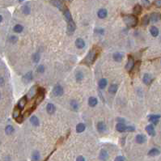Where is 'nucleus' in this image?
<instances>
[{
    "label": "nucleus",
    "instance_id": "obj_47",
    "mask_svg": "<svg viewBox=\"0 0 161 161\" xmlns=\"http://www.w3.org/2000/svg\"><path fill=\"white\" fill-rule=\"evenodd\" d=\"M76 161H85V160H84V158L83 157V156H79V157L77 158Z\"/></svg>",
    "mask_w": 161,
    "mask_h": 161
},
{
    "label": "nucleus",
    "instance_id": "obj_25",
    "mask_svg": "<svg viewBox=\"0 0 161 161\" xmlns=\"http://www.w3.org/2000/svg\"><path fill=\"white\" fill-rule=\"evenodd\" d=\"M12 115H13V117L15 119L18 118L19 117H20V109H19L18 107H15V109H14V111H13Z\"/></svg>",
    "mask_w": 161,
    "mask_h": 161
},
{
    "label": "nucleus",
    "instance_id": "obj_37",
    "mask_svg": "<svg viewBox=\"0 0 161 161\" xmlns=\"http://www.w3.org/2000/svg\"><path fill=\"white\" fill-rule=\"evenodd\" d=\"M22 11H23L24 14L28 15V14L30 13V7L28 6V5H24V6L22 7Z\"/></svg>",
    "mask_w": 161,
    "mask_h": 161
},
{
    "label": "nucleus",
    "instance_id": "obj_30",
    "mask_svg": "<svg viewBox=\"0 0 161 161\" xmlns=\"http://www.w3.org/2000/svg\"><path fill=\"white\" fill-rule=\"evenodd\" d=\"M106 85H107V80L105 79H102L100 80V82H99V87L100 88H101V89H104V88H105V87H106Z\"/></svg>",
    "mask_w": 161,
    "mask_h": 161
},
{
    "label": "nucleus",
    "instance_id": "obj_46",
    "mask_svg": "<svg viewBox=\"0 0 161 161\" xmlns=\"http://www.w3.org/2000/svg\"><path fill=\"white\" fill-rule=\"evenodd\" d=\"M4 85V79L3 78L0 76V87H2V86Z\"/></svg>",
    "mask_w": 161,
    "mask_h": 161
},
{
    "label": "nucleus",
    "instance_id": "obj_23",
    "mask_svg": "<svg viewBox=\"0 0 161 161\" xmlns=\"http://www.w3.org/2000/svg\"><path fill=\"white\" fill-rule=\"evenodd\" d=\"M122 54H121V53H115L114 54H113V59H114L116 62H121V60H122Z\"/></svg>",
    "mask_w": 161,
    "mask_h": 161
},
{
    "label": "nucleus",
    "instance_id": "obj_26",
    "mask_svg": "<svg viewBox=\"0 0 161 161\" xmlns=\"http://www.w3.org/2000/svg\"><path fill=\"white\" fill-rule=\"evenodd\" d=\"M30 121H31V123L32 125H33L34 126H39V120H38V118L36 116H32L31 118H30Z\"/></svg>",
    "mask_w": 161,
    "mask_h": 161
},
{
    "label": "nucleus",
    "instance_id": "obj_21",
    "mask_svg": "<svg viewBox=\"0 0 161 161\" xmlns=\"http://www.w3.org/2000/svg\"><path fill=\"white\" fill-rule=\"evenodd\" d=\"M97 103H98V101H97L96 98H95V97H90L89 100H88V104H89L91 107L96 106Z\"/></svg>",
    "mask_w": 161,
    "mask_h": 161
},
{
    "label": "nucleus",
    "instance_id": "obj_38",
    "mask_svg": "<svg viewBox=\"0 0 161 161\" xmlns=\"http://www.w3.org/2000/svg\"><path fill=\"white\" fill-rule=\"evenodd\" d=\"M141 12H142V7H141L140 5H135L134 8V12L135 14H139Z\"/></svg>",
    "mask_w": 161,
    "mask_h": 161
},
{
    "label": "nucleus",
    "instance_id": "obj_18",
    "mask_svg": "<svg viewBox=\"0 0 161 161\" xmlns=\"http://www.w3.org/2000/svg\"><path fill=\"white\" fill-rule=\"evenodd\" d=\"M46 109H47V112L49 114H53L54 112H55V106L53 104H48L46 106Z\"/></svg>",
    "mask_w": 161,
    "mask_h": 161
},
{
    "label": "nucleus",
    "instance_id": "obj_17",
    "mask_svg": "<svg viewBox=\"0 0 161 161\" xmlns=\"http://www.w3.org/2000/svg\"><path fill=\"white\" fill-rule=\"evenodd\" d=\"M64 16H65V19H66V22H67V23L72 21V16H71V12H69V10L66 9V10L64 11Z\"/></svg>",
    "mask_w": 161,
    "mask_h": 161
},
{
    "label": "nucleus",
    "instance_id": "obj_9",
    "mask_svg": "<svg viewBox=\"0 0 161 161\" xmlns=\"http://www.w3.org/2000/svg\"><path fill=\"white\" fill-rule=\"evenodd\" d=\"M53 4L55 5V7H57L58 9L61 10V11H63L65 8V5L63 3L62 1H54V2H51ZM66 10V9H65ZM64 10V11H65Z\"/></svg>",
    "mask_w": 161,
    "mask_h": 161
},
{
    "label": "nucleus",
    "instance_id": "obj_33",
    "mask_svg": "<svg viewBox=\"0 0 161 161\" xmlns=\"http://www.w3.org/2000/svg\"><path fill=\"white\" fill-rule=\"evenodd\" d=\"M40 159V154L38 151H34L32 155V161H38Z\"/></svg>",
    "mask_w": 161,
    "mask_h": 161
},
{
    "label": "nucleus",
    "instance_id": "obj_4",
    "mask_svg": "<svg viewBox=\"0 0 161 161\" xmlns=\"http://www.w3.org/2000/svg\"><path fill=\"white\" fill-rule=\"evenodd\" d=\"M134 66V60L133 57L129 56L128 58V62H127V64L126 66V69L127 71H131Z\"/></svg>",
    "mask_w": 161,
    "mask_h": 161
},
{
    "label": "nucleus",
    "instance_id": "obj_12",
    "mask_svg": "<svg viewBox=\"0 0 161 161\" xmlns=\"http://www.w3.org/2000/svg\"><path fill=\"white\" fill-rule=\"evenodd\" d=\"M146 132L148 133L149 135H151V136L155 135V131L154 126H152V125H148V126L146 127Z\"/></svg>",
    "mask_w": 161,
    "mask_h": 161
},
{
    "label": "nucleus",
    "instance_id": "obj_1",
    "mask_svg": "<svg viewBox=\"0 0 161 161\" xmlns=\"http://www.w3.org/2000/svg\"><path fill=\"white\" fill-rule=\"evenodd\" d=\"M98 53H99L98 50H96V49H92L88 54V55L86 56V58L84 59V61H83V62H84L85 64H87L88 66L91 65L94 62H95V60L96 59Z\"/></svg>",
    "mask_w": 161,
    "mask_h": 161
},
{
    "label": "nucleus",
    "instance_id": "obj_34",
    "mask_svg": "<svg viewBox=\"0 0 161 161\" xmlns=\"http://www.w3.org/2000/svg\"><path fill=\"white\" fill-rule=\"evenodd\" d=\"M23 29H24V28L22 25H20V24H16V25L14 27V32H17V33L21 32L23 31Z\"/></svg>",
    "mask_w": 161,
    "mask_h": 161
},
{
    "label": "nucleus",
    "instance_id": "obj_20",
    "mask_svg": "<svg viewBox=\"0 0 161 161\" xmlns=\"http://www.w3.org/2000/svg\"><path fill=\"white\" fill-rule=\"evenodd\" d=\"M160 117V115H151L149 117V120L150 121L153 122L154 124H156L158 121H159Z\"/></svg>",
    "mask_w": 161,
    "mask_h": 161
},
{
    "label": "nucleus",
    "instance_id": "obj_40",
    "mask_svg": "<svg viewBox=\"0 0 161 161\" xmlns=\"http://www.w3.org/2000/svg\"><path fill=\"white\" fill-rule=\"evenodd\" d=\"M44 71H45V67H44L43 65H40L37 67V71L39 72V73H43Z\"/></svg>",
    "mask_w": 161,
    "mask_h": 161
},
{
    "label": "nucleus",
    "instance_id": "obj_45",
    "mask_svg": "<svg viewBox=\"0 0 161 161\" xmlns=\"http://www.w3.org/2000/svg\"><path fill=\"white\" fill-rule=\"evenodd\" d=\"M15 120H16V121H17L18 123H22V121H23L24 119H23V117H22L20 116V117H19L18 118H16Z\"/></svg>",
    "mask_w": 161,
    "mask_h": 161
},
{
    "label": "nucleus",
    "instance_id": "obj_29",
    "mask_svg": "<svg viewBox=\"0 0 161 161\" xmlns=\"http://www.w3.org/2000/svg\"><path fill=\"white\" fill-rule=\"evenodd\" d=\"M117 91V84H112L109 88V91L112 94H115Z\"/></svg>",
    "mask_w": 161,
    "mask_h": 161
},
{
    "label": "nucleus",
    "instance_id": "obj_2",
    "mask_svg": "<svg viewBox=\"0 0 161 161\" xmlns=\"http://www.w3.org/2000/svg\"><path fill=\"white\" fill-rule=\"evenodd\" d=\"M124 22L130 27H135L138 24V19L135 15H128L124 17Z\"/></svg>",
    "mask_w": 161,
    "mask_h": 161
},
{
    "label": "nucleus",
    "instance_id": "obj_6",
    "mask_svg": "<svg viewBox=\"0 0 161 161\" xmlns=\"http://www.w3.org/2000/svg\"><path fill=\"white\" fill-rule=\"evenodd\" d=\"M44 96H45V90H44L43 88H40V89H38L37 104H39L41 101H42V100L44 99Z\"/></svg>",
    "mask_w": 161,
    "mask_h": 161
},
{
    "label": "nucleus",
    "instance_id": "obj_50",
    "mask_svg": "<svg viewBox=\"0 0 161 161\" xmlns=\"http://www.w3.org/2000/svg\"><path fill=\"white\" fill-rule=\"evenodd\" d=\"M0 98H1V94H0Z\"/></svg>",
    "mask_w": 161,
    "mask_h": 161
},
{
    "label": "nucleus",
    "instance_id": "obj_28",
    "mask_svg": "<svg viewBox=\"0 0 161 161\" xmlns=\"http://www.w3.org/2000/svg\"><path fill=\"white\" fill-rule=\"evenodd\" d=\"M84 130H85V125H84V124L79 123V124L77 125V126H76V131H77L78 133H81V132H83V131H84Z\"/></svg>",
    "mask_w": 161,
    "mask_h": 161
},
{
    "label": "nucleus",
    "instance_id": "obj_3",
    "mask_svg": "<svg viewBox=\"0 0 161 161\" xmlns=\"http://www.w3.org/2000/svg\"><path fill=\"white\" fill-rule=\"evenodd\" d=\"M53 93H54V95L56 96H61L63 94L62 87V86H60V85L55 86L54 90H53Z\"/></svg>",
    "mask_w": 161,
    "mask_h": 161
},
{
    "label": "nucleus",
    "instance_id": "obj_5",
    "mask_svg": "<svg viewBox=\"0 0 161 161\" xmlns=\"http://www.w3.org/2000/svg\"><path fill=\"white\" fill-rule=\"evenodd\" d=\"M76 27H75V24L74 22L72 20L71 22L68 23V25H67V32H68V34H73L74 30H75Z\"/></svg>",
    "mask_w": 161,
    "mask_h": 161
},
{
    "label": "nucleus",
    "instance_id": "obj_48",
    "mask_svg": "<svg viewBox=\"0 0 161 161\" xmlns=\"http://www.w3.org/2000/svg\"><path fill=\"white\" fill-rule=\"evenodd\" d=\"M143 4H147V5H148L150 2H149V1H143Z\"/></svg>",
    "mask_w": 161,
    "mask_h": 161
},
{
    "label": "nucleus",
    "instance_id": "obj_49",
    "mask_svg": "<svg viewBox=\"0 0 161 161\" xmlns=\"http://www.w3.org/2000/svg\"><path fill=\"white\" fill-rule=\"evenodd\" d=\"M2 21V15H0V23Z\"/></svg>",
    "mask_w": 161,
    "mask_h": 161
},
{
    "label": "nucleus",
    "instance_id": "obj_39",
    "mask_svg": "<svg viewBox=\"0 0 161 161\" xmlns=\"http://www.w3.org/2000/svg\"><path fill=\"white\" fill-rule=\"evenodd\" d=\"M39 60H40V54L38 53H36V54H33V62L37 63L39 62Z\"/></svg>",
    "mask_w": 161,
    "mask_h": 161
},
{
    "label": "nucleus",
    "instance_id": "obj_41",
    "mask_svg": "<svg viewBox=\"0 0 161 161\" xmlns=\"http://www.w3.org/2000/svg\"><path fill=\"white\" fill-rule=\"evenodd\" d=\"M10 41L12 43L16 42V41H17V37H15V36H12V37H10Z\"/></svg>",
    "mask_w": 161,
    "mask_h": 161
},
{
    "label": "nucleus",
    "instance_id": "obj_7",
    "mask_svg": "<svg viewBox=\"0 0 161 161\" xmlns=\"http://www.w3.org/2000/svg\"><path fill=\"white\" fill-rule=\"evenodd\" d=\"M99 159L101 161H106L109 159V154H108V152L105 150H101V151L99 155Z\"/></svg>",
    "mask_w": 161,
    "mask_h": 161
},
{
    "label": "nucleus",
    "instance_id": "obj_8",
    "mask_svg": "<svg viewBox=\"0 0 161 161\" xmlns=\"http://www.w3.org/2000/svg\"><path fill=\"white\" fill-rule=\"evenodd\" d=\"M26 104H27V97L26 96H24V97H22V98L19 101L17 107L21 110V109H24V106L26 105Z\"/></svg>",
    "mask_w": 161,
    "mask_h": 161
},
{
    "label": "nucleus",
    "instance_id": "obj_36",
    "mask_svg": "<svg viewBox=\"0 0 161 161\" xmlns=\"http://www.w3.org/2000/svg\"><path fill=\"white\" fill-rule=\"evenodd\" d=\"M75 78H76V80L78 82L81 81V80L83 79V78H84V74H83L81 71H78L75 74Z\"/></svg>",
    "mask_w": 161,
    "mask_h": 161
},
{
    "label": "nucleus",
    "instance_id": "obj_11",
    "mask_svg": "<svg viewBox=\"0 0 161 161\" xmlns=\"http://www.w3.org/2000/svg\"><path fill=\"white\" fill-rule=\"evenodd\" d=\"M75 45L78 49H83L85 46V42L81 38H78L75 41Z\"/></svg>",
    "mask_w": 161,
    "mask_h": 161
},
{
    "label": "nucleus",
    "instance_id": "obj_24",
    "mask_svg": "<svg viewBox=\"0 0 161 161\" xmlns=\"http://www.w3.org/2000/svg\"><path fill=\"white\" fill-rule=\"evenodd\" d=\"M150 31H151V34L153 36V37H157L158 35H159V30L155 26H152L151 28V29H150Z\"/></svg>",
    "mask_w": 161,
    "mask_h": 161
},
{
    "label": "nucleus",
    "instance_id": "obj_14",
    "mask_svg": "<svg viewBox=\"0 0 161 161\" xmlns=\"http://www.w3.org/2000/svg\"><path fill=\"white\" fill-rule=\"evenodd\" d=\"M146 136L143 134H138L136 136V141H137L138 143H140V144L146 142Z\"/></svg>",
    "mask_w": 161,
    "mask_h": 161
},
{
    "label": "nucleus",
    "instance_id": "obj_32",
    "mask_svg": "<svg viewBox=\"0 0 161 161\" xmlns=\"http://www.w3.org/2000/svg\"><path fill=\"white\" fill-rule=\"evenodd\" d=\"M71 106L74 111H77L79 109V103L76 101H72L71 102Z\"/></svg>",
    "mask_w": 161,
    "mask_h": 161
},
{
    "label": "nucleus",
    "instance_id": "obj_15",
    "mask_svg": "<svg viewBox=\"0 0 161 161\" xmlns=\"http://www.w3.org/2000/svg\"><path fill=\"white\" fill-rule=\"evenodd\" d=\"M116 128H117V130L119 132H125V131H126L127 126H125L123 123H118L116 126Z\"/></svg>",
    "mask_w": 161,
    "mask_h": 161
},
{
    "label": "nucleus",
    "instance_id": "obj_44",
    "mask_svg": "<svg viewBox=\"0 0 161 161\" xmlns=\"http://www.w3.org/2000/svg\"><path fill=\"white\" fill-rule=\"evenodd\" d=\"M114 161H125V159L122 157V156H117L115 159Z\"/></svg>",
    "mask_w": 161,
    "mask_h": 161
},
{
    "label": "nucleus",
    "instance_id": "obj_27",
    "mask_svg": "<svg viewBox=\"0 0 161 161\" xmlns=\"http://www.w3.org/2000/svg\"><path fill=\"white\" fill-rule=\"evenodd\" d=\"M160 154V151L157 148H152L151 151L148 152V155L150 156H155Z\"/></svg>",
    "mask_w": 161,
    "mask_h": 161
},
{
    "label": "nucleus",
    "instance_id": "obj_13",
    "mask_svg": "<svg viewBox=\"0 0 161 161\" xmlns=\"http://www.w3.org/2000/svg\"><path fill=\"white\" fill-rule=\"evenodd\" d=\"M32 79V72H28V73L23 77V81L24 83L25 84H28L29 83L31 80Z\"/></svg>",
    "mask_w": 161,
    "mask_h": 161
},
{
    "label": "nucleus",
    "instance_id": "obj_43",
    "mask_svg": "<svg viewBox=\"0 0 161 161\" xmlns=\"http://www.w3.org/2000/svg\"><path fill=\"white\" fill-rule=\"evenodd\" d=\"M155 5L158 7H161V0H157V1H155Z\"/></svg>",
    "mask_w": 161,
    "mask_h": 161
},
{
    "label": "nucleus",
    "instance_id": "obj_19",
    "mask_svg": "<svg viewBox=\"0 0 161 161\" xmlns=\"http://www.w3.org/2000/svg\"><path fill=\"white\" fill-rule=\"evenodd\" d=\"M160 15L158 13H152L151 15V17H150V20L152 21L153 23H155L160 19Z\"/></svg>",
    "mask_w": 161,
    "mask_h": 161
},
{
    "label": "nucleus",
    "instance_id": "obj_10",
    "mask_svg": "<svg viewBox=\"0 0 161 161\" xmlns=\"http://www.w3.org/2000/svg\"><path fill=\"white\" fill-rule=\"evenodd\" d=\"M97 130L100 133H104L106 130V125H105L103 121H100L97 124Z\"/></svg>",
    "mask_w": 161,
    "mask_h": 161
},
{
    "label": "nucleus",
    "instance_id": "obj_35",
    "mask_svg": "<svg viewBox=\"0 0 161 161\" xmlns=\"http://www.w3.org/2000/svg\"><path fill=\"white\" fill-rule=\"evenodd\" d=\"M13 132H14V128L12 126H7L6 127V129H5V133L8 135L12 134Z\"/></svg>",
    "mask_w": 161,
    "mask_h": 161
},
{
    "label": "nucleus",
    "instance_id": "obj_42",
    "mask_svg": "<svg viewBox=\"0 0 161 161\" xmlns=\"http://www.w3.org/2000/svg\"><path fill=\"white\" fill-rule=\"evenodd\" d=\"M135 130V128L134 126H127V129H126V131H129V132H133Z\"/></svg>",
    "mask_w": 161,
    "mask_h": 161
},
{
    "label": "nucleus",
    "instance_id": "obj_16",
    "mask_svg": "<svg viewBox=\"0 0 161 161\" xmlns=\"http://www.w3.org/2000/svg\"><path fill=\"white\" fill-rule=\"evenodd\" d=\"M151 80H152V79H151V77L149 74H145L143 75V82H144V84H145L149 85L151 83Z\"/></svg>",
    "mask_w": 161,
    "mask_h": 161
},
{
    "label": "nucleus",
    "instance_id": "obj_22",
    "mask_svg": "<svg viewBox=\"0 0 161 161\" xmlns=\"http://www.w3.org/2000/svg\"><path fill=\"white\" fill-rule=\"evenodd\" d=\"M98 16H99V18H101V19H104L107 16V11L105 10V9H101L98 12Z\"/></svg>",
    "mask_w": 161,
    "mask_h": 161
},
{
    "label": "nucleus",
    "instance_id": "obj_31",
    "mask_svg": "<svg viewBox=\"0 0 161 161\" xmlns=\"http://www.w3.org/2000/svg\"><path fill=\"white\" fill-rule=\"evenodd\" d=\"M150 22V17L148 15H145L143 16V19H142V24L143 26H146L147 24H149Z\"/></svg>",
    "mask_w": 161,
    "mask_h": 161
}]
</instances>
